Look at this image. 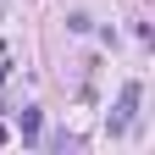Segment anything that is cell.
<instances>
[{"label": "cell", "instance_id": "1", "mask_svg": "<svg viewBox=\"0 0 155 155\" xmlns=\"http://www.w3.org/2000/svg\"><path fill=\"white\" fill-rule=\"evenodd\" d=\"M139 83H122V94H116V111H111V133H127L133 127V116H139Z\"/></svg>", "mask_w": 155, "mask_h": 155}, {"label": "cell", "instance_id": "2", "mask_svg": "<svg viewBox=\"0 0 155 155\" xmlns=\"http://www.w3.org/2000/svg\"><path fill=\"white\" fill-rule=\"evenodd\" d=\"M39 127H45V116H39L33 105L17 111V133H22V144H39Z\"/></svg>", "mask_w": 155, "mask_h": 155}]
</instances>
